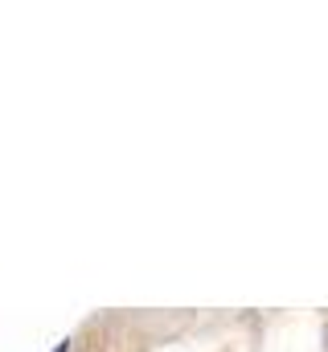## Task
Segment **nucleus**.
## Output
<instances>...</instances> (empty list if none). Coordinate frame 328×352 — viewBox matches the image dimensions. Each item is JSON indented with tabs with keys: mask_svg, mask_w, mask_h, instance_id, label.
<instances>
[{
	"mask_svg": "<svg viewBox=\"0 0 328 352\" xmlns=\"http://www.w3.org/2000/svg\"><path fill=\"white\" fill-rule=\"evenodd\" d=\"M54 352H70V344H58V349H54Z\"/></svg>",
	"mask_w": 328,
	"mask_h": 352,
	"instance_id": "nucleus-1",
	"label": "nucleus"
}]
</instances>
